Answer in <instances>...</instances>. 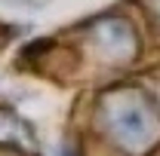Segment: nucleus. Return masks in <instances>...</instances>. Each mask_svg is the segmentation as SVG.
Instances as JSON below:
<instances>
[{
  "label": "nucleus",
  "instance_id": "nucleus-1",
  "mask_svg": "<svg viewBox=\"0 0 160 156\" xmlns=\"http://www.w3.org/2000/svg\"><path fill=\"white\" fill-rule=\"evenodd\" d=\"M114 129L126 144H145L151 138V119L142 107H120L114 113Z\"/></svg>",
  "mask_w": 160,
  "mask_h": 156
}]
</instances>
